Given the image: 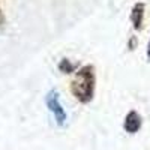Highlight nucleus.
Wrapping results in <instances>:
<instances>
[{
    "label": "nucleus",
    "mask_w": 150,
    "mask_h": 150,
    "mask_svg": "<svg viewBox=\"0 0 150 150\" xmlns=\"http://www.w3.org/2000/svg\"><path fill=\"white\" fill-rule=\"evenodd\" d=\"M96 89V75L92 65H86L77 69L75 78L71 83V92L81 104H89L95 98Z\"/></svg>",
    "instance_id": "f257e3e1"
},
{
    "label": "nucleus",
    "mask_w": 150,
    "mask_h": 150,
    "mask_svg": "<svg viewBox=\"0 0 150 150\" xmlns=\"http://www.w3.org/2000/svg\"><path fill=\"white\" fill-rule=\"evenodd\" d=\"M45 104L48 107V110L53 112V116L56 119V123L59 125V126H63V125L66 123V111L65 108L62 107V104L59 102V93L57 90H51L47 98H45Z\"/></svg>",
    "instance_id": "f03ea898"
},
{
    "label": "nucleus",
    "mask_w": 150,
    "mask_h": 150,
    "mask_svg": "<svg viewBox=\"0 0 150 150\" xmlns=\"http://www.w3.org/2000/svg\"><path fill=\"white\" fill-rule=\"evenodd\" d=\"M141 125H143L141 116L135 110H132V111H129L128 114H126V117H125L123 129L126 131L128 134H137V132L141 129Z\"/></svg>",
    "instance_id": "7ed1b4c3"
},
{
    "label": "nucleus",
    "mask_w": 150,
    "mask_h": 150,
    "mask_svg": "<svg viewBox=\"0 0 150 150\" xmlns=\"http://www.w3.org/2000/svg\"><path fill=\"white\" fill-rule=\"evenodd\" d=\"M144 11H146V5L143 2L135 3L132 11H131V21L134 24L135 30H141L143 29V23H144Z\"/></svg>",
    "instance_id": "20e7f679"
},
{
    "label": "nucleus",
    "mask_w": 150,
    "mask_h": 150,
    "mask_svg": "<svg viewBox=\"0 0 150 150\" xmlns=\"http://www.w3.org/2000/svg\"><path fill=\"white\" fill-rule=\"evenodd\" d=\"M77 69H78V65L72 63V62L68 60V59H62V62L59 63V71L63 72V74H74Z\"/></svg>",
    "instance_id": "39448f33"
},
{
    "label": "nucleus",
    "mask_w": 150,
    "mask_h": 150,
    "mask_svg": "<svg viewBox=\"0 0 150 150\" xmlns=\"http://www.w3.org/2000/svg\"><path fill=\"white\" fill-rule=\"evenodd\" d=\"M3 26H5V15L2 12V8H0V30L3 29Z\"/></svg>",
    "instance_id": "423d86ee"
},
{
    "label": "nucleus",
    "mask_w": 150,
    "mask_h": 150,
    "mask_svg": "<svg viewBox=\"0 0 150 150\" xmlns=\"http://www.w3.org/2000/svg\"><path fill=\"white\" fill-rule=\"evenodd\" d=\"M135 44H137V39H135V38H131V39H129V50H134Z\"/></svg>",
    "instance_id": "0eeeda50"
},
{
    "label": "nucleus",
    "mask_w": 150,
    "mask_h": 150,
    "mask_svg": "<svg viewBox=\"0 0 150 150\" xmlns=\"http://www.w3.org/2000/svg\"><path fill=\"white\" fill-rule=\"evenodd\" d=\"M147 57L150 59V42H149V45H147Z\"/></svg>",
    "instance_id": "6e6552de"
}]
</instances>
